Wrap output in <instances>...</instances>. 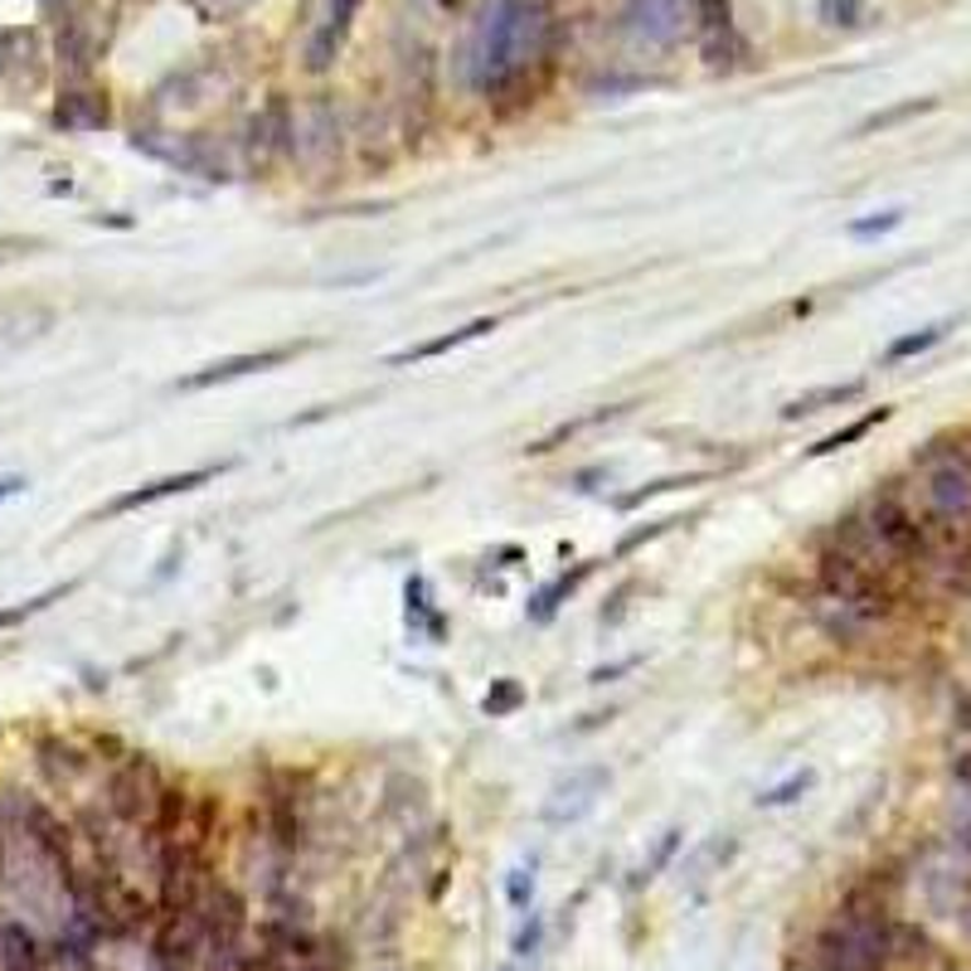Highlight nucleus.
<instances>
[{
    "instance_id": "nucleus-1",
    "label": "nucleus",
    "mask_w": 971,
    "mask_h": 971,
    "mask_svg": "<svg viewBox=\"0 0 971 971\" xmlns=\"http://www.w3.org/2000/svg\"><path fill=\"white\" fill-rule=\"evenodd\" d=\"M559 15L545 0H495L471 49V83L491 107L521 112L535 103V73L555 69Z\"/></svg>"
},
{
    "instance_id": "nucleus-2",
    "label": "nucleus",
    "mask_w": 971,
    "mask_h": 971,
    "mask_svg": "<svg viewBox=\"0 0 971 971\" xmlns=\"http://www.w3.org/2000/svg\"><path fill=\"white\" fill-rule=\"evenodd\" d=\"M909 495L937 539L971 525V452L962 437H928L909 461Z\"/></svg>"
},
{
    "instance_id": "nucleus-3",
    "label": "nucleus",
    "mask_w": 971,
    "mask_h": 971,
    "mask_svg": "<svg viewBox=\"0 0 971 971\" xmlns=\"http://www.w3.org/2000/svg\"><path fill=\"white\" fill-rule=\"evenodd\" d=\"M311 773L292 763H258V807L263 831L282 855L307 850L311 841Z\"/></svg>"
},
{
    "instance_id": "nucleus-4",
    "label": "nucleus",
    "mask_w": 971,
    "mask_h": 971,
    "mask_svg": "<svg viewBox=\"0 0 971 971\" xmlns=\"http://www.w3.org/2000/svg\"><path fill=\"white\" fill-rule=\"evenodd\" d=\"M165 767L141 749H127L117 763H107L103 777V807L122 821L127 831H151L156 807H161V787H165Z\"/></svg>"
},
{
    "instance_id": "nucleus-5",
    "label": "nucleus",
    "mask_w": 971,
    "mask_h": 971,
    "mask_svg": "<svg viewBox=\"0 0 971 971\" xmlns=\"http://www.w3.org/2000/svg\"><path fill=\"white\" fill-rule=\"evenodd\" d=\"M321 341H282V345H263V350H239V355H224V359H209V365L190 369V375L175 379L180 393H205V389H219V384H239L248 375H267V369H282L292 365L297 355H307Z\"/></svg>"
},
{
    "instance_id": "nucleus-6",
    "label": "nucleus",
    "mask_w": 971,
    "mask_h": 971,
    "mask_svg": "<svg viewBox=\"0 0 971 971\" xmlns=\"http://www.w3.org/2000/svg\"><path fill=\"white\" fill-rule=\"evenodd\" d=\"M233 461H205V467H190V471H171V477H156V481H141L132 491H117L112 501L98 511V521H117V515H132V511H146L156 501H171V495H185V491H199V486L219 481Z\"/></svg>"
},
{
    "instance_id": "nucleus-7",
    "label": "nucleus",
    "mask_w": 971,
    "mask_h": 971,
    "mask_svg": "<svg viewBox=\"0 0 971 971\" xmlns=\"http://www.w3.org/2000/svg\"><path fill=\"white\" fill-rule=\"evenodd\" d=\"M248 146H253V161H287L297 156V112H292L287 93H273L263 103L253 122H248Z\"/></svg>"
},
{
    "instance_id": "nucleus-8",
    "label": "nucleus",
    "mask_w": 971,
    "mask_h": 971,
    "mask_svg": "<svg viewBox=\"0 0 971 971\" xmlns=\"http://www.w3.org/2000/svg\"><path fill=\"white\" fill-rule=\"evenodd\" d=\"M622 25H627V35H637L641 44L665 49V44L681 39L685 10L675 5V0H622Z\"/></svg>"
},
{
    "instance_id": "nucleus-9",
    "label": "nucleus",
    "mask_w": 971,
    "mask_h": 971,
    "mask_svg": "<svg viewBox=\"0 0 971 971\" xmlns=\"http://www.w3.org/2000/svg\"><path fill=\"white\" fill-rule=\"evenodd\" d=\"M359 15V0H325V20L316 25V35L307 39V69L311 73H331L335 59H341L350 25Z\"/></svg>"
},
{
    "instance_id": "nucleus-10",
    "label": "nucleus",
    "mask_w": 971,
    "mask_h": 971,
    "mask_svg": "<svg viewBox=\"0 0 971 971\" xmlns=\"http://www.w3.org/2000/svg\"><path fill=\"white\" fill-rule=\"evenodd\" d=\"M597 563H607V559H583V563H573V569H563L559 579H549L545 589H535V597L525 603V617L535 627H549L555 617L569 607V597H579V589L597 573Z\"/></svg>"
},
{
    "instance_id": "nucleus-11",
    "label": "nucleus",
    "mask_w": 971,
    "mask_h": 971,
    "mask_svg": "<svg viewBox=\"0 0 971 971\" xmlns=\"http://www.w3.org/2000/svg\"><path fill=\"white\" fill-rule=\"evenodd\" d=\"M603 787H607V767H583V773H573L569 782H559V787H555V801L545 807V821L563 826V821L589 816Z\"/></svg>"
},
{
    "instance_id": "nucleus-12",
    "label": "nucleus",
    "mask_w": 971,
    "mask_h": 971,
    "mask_svg": "<svg viewBox=\"0 0 971 971\" xmlns=\"http://www.w3.org/2000/svg\"><path fill=\"white\" fill-rule=\"evenodd\" d=\"M495 325H501L495 316H477V321L457 325V331H443V335H433V341H418V345H409V350H399V355H389V369L443 359V355H452V350H461V345H471V341H486V335H491Z\"/></svg>"
},
{
    "instance_id": "nucleus-13",
    "label": "nucleus",
    "mask_w": 971,
    "mask_h": 971,
    "mask_svg": "<svg viewBox=\"0 0 971 971\" xmlns=\"http://www.w3.org/2000/svg\"><path fill=\"white\" fill-rule=\"evenodd\" d=\"M35 753H39L44 777H49L54 787H73L78 777H83L88 767L98 763V758H93V749H83V743L64 739V733H44V739L35 743Z\"/></svg>"
},
{
    "instance_id": "nucleus-14",
    "label": "nucleus",
    "mask_w": 971,
    "mask_h": 971,
    "mask_svg": "<svg viewBox=\"0 0 971 971\" xmlns=\"http://www.w3.org/2000/svg\"><path fill=\"white\" fill-rule=\"evenodd\" d=\"M107 122H112V107H107V93H98V88H69L54 103V127L59 132H103Z\"/></svg>"
},
{
    "instance_id": "nucleus-15",
    "label": "nucleus",
    "mask_w": 971,
    "mask_h": 971,
    "mask_svg": "<svg viewBox=\"0 0 971 971\" xmlns=\"http://www.w3.org/2000/svg\"><path fill=\"white\" fill-rule=\"evenodd\" d=\"M631 409V403H603V409L593 413H579V418H563V423H555L549 433H539L535 443H525V457H549V452H559L563 443H573V437H583L589 427L597 423H613V418H622Z\"/></svg>"
},
{
    "instance_id": "nucleus-16",
    "label": "nucleus",
    "mask_w": 971,
    "mask_h": 971,
    "mask_svg": "<svg viewBox=\"0 0 971 971\" xmlns=\"http://www.w3.org/2000/svg\"><path fill=\"white\" fill-rule=\"evenodd\" d=\"M403 617H409L413 637H427V641L447 637V613H437L433 589H427L423 573H409V583H403Z\"/></svg>"
},
{
    "instance_id": "nucleus-17",
    "label": "nucleus",
    "mask_w": 971,
    "mask_h": 971,
    "mask_svg": "<svg viewBox=\"0 0 971 971\" xmlns=\"http://www.w3.org/2000/svg\"><path fill=\"white\" fill-rule=\"evenodd\" d=\"M715 477H719V471H671V477H651V481H641L637 491L613 495V511H617V515H631V511H641L647 501H656V495L690 491V486H705V481H715Z\"/></svg>"
},
{
    "instance_id": "nucleus-18",
    "label": "nucleus",
    "mask_w": 971,
    "mask_h": 971,
    "mask_svg": "<svg viewBox=\"0 0 971 971\" xmlns=\"http://www.w3.org/2000/svg\"><path fill=\"white\" fill-rule=\"evenodd\" d=\"M865 393V379H845V384H821V389H807L797 393L792 403L782 409L787 423H797V418H811V413H826V409H841V403H855Z\"/></svg>"
},
{
    "instance_id": "nucleus-19",
    "label": "nucleus",
    "mask_w": 971,
    "mask_h": 971,
    "mask_svg": "<svg viewBox=\"0 0 971 971\" xmlns=\"http://www.w3.org/2000/svg\"><path fill=\"white\" fill-rule=\"evenodd\" d=\"M889 418H894V409H889V403H879V409H869V413H860V418H850V423H845V427H835V433H826V437H821V443H811V447H807V457H811V461H816V457H835V452H841V447H855V443H860V437L875 433L879 423H889Z\"/></svg>"
},
{
    "instance_id": "nucleus-20",
    "label": "nucleus",
    "mask_w": 971,
    "mask_h": 971,
    "mask_svg": "<svg viewBox=\"0 0 971 971\" xmlns=\"http://www.w3.org/2000/svg\"><path fill=\"white\" fill-rule=\"evenodd\" d=\"M695 521H705V505H699V511H690V515H665V521H647V525L627 529V535L613 545V559H631V555H637V549L656 545V539L675 535V529H681V525H695Z\"/></svg>"
},
{
    "instance_id": "nucleus-21",
    "label": "nucleus",
    "mask_w": 971,
    "mask_h": 971,
    "mask_svg": "<svg viewBox=\"0 0 971 971\" xmlns=\"http://www.w3.org/2000/svg\"><path fill=\"white\" fill-rule=\"evenodd\" d=\"M93 54H98V44L88 39L83 20H64L59 25V69H69V78H88Z\"/></svg>"
},
{
    "instance_id": "nucleus-22",
    "label": "nucleus",
    "mask_w": 971,
    "mask_h": 971,
    "mask_svg": "<svg viewBox=\"0 0 971 971\" xmlns=\"http://www.w3.org/2000/svg\"><path fill=\"white\" fill-rule=\"evenodd\" d=\"M952 325H957V321H933V325H918V331L899 335V341L884 350V359H889V365H903V359H918V355H928L933 345H943L947 335H952Z\"/></svg>"
},
{
    "instance_id": "nucleus-23",
    "label": "nucleus",
    "mask_w": 971,
    "mask_h": 971,
    "mask_svg": "<svg viewBox=\"0 0 971 971\" xmlns=\"http://www.w3.org/2000/svg\"><path fill=\"white\" fill-rule=\"evenodd\" d=\"M933 107H937V98H909V103H894V107H884V112H869V117L850 132V137H875V132L903 127V122L923 117V112H933Z\"/></svg>"
},
{
    "instance_id": "nucleus-24",
    "label": "nucleus",
    "mask_w": 971,
    "mask_h": 971,
    "mask_svg": "<svg viewBox=\"0 0 971 971\" xmlns=\"http://www.w3.org/2000/svg\"><path fill=\"white\" fill-rule=\"evenodd\" d=\"M78 589V579H64V583H54V589H44V593H35V597H25V603H15V607H0V631H10V627H20V622H30V617H39L44 607H54V603H64Z\"/></svg>"
},
{
    "instance_id": "nucleus-25",
    "label": "nucleus",
    "mask_w": 971,
    "mask_h": 971,
    "mask_svg": "<svg viewBox=\"0 0 971 971\" xmlns=\"http://www.w3.org/2000/svg\"><path fill=\"white\" fill-rule=\"evenodd\" d=\"M525 685L515 681V675H501V681H491V690L481 695V715L486 719H511V715H521L525 709Z\"/></svg>"
},
{
    "instance_id": "nucleus-26",
    "label": "nucleus",
    "mask_w": 971,
    "mask_h": 971,
    "mask_svg": "<svg viewBox=\"0 0 971 971\" xmlns=\"http://www.w3.org/2000/svg\"><path fill=\"white\" fill-rule=\"evenodd\" d=\"M811 782H816V773H811V767H801V773L782 777L777 787H767V792L758 797V807H792L801 792H811Z\"/></svg>"
},
{
    "instance_id": "nucleus-27",
    "label": "nucleus",
    "mask_w": 971,
    "mask_h": 971,
    "mask_svg": "<svg viewBox=\"0 0 971 971\" xmlns=\"http://www.w3.org/2000/svg\"><path fill=\"white\" fill-rule=\"evenodd\" d=\"M899 224H903V209H879V214H869V219H850L845 233H850V239H884Z\"/></svg>"
},
{
    "instance_id": "nucleus-28",
    "label": "nucleus",
    "mask_w": 971,
    "mask_h": 971,
    "mask_svg": "<svg viewBox=\"0 0 971 971\" xmlns=\"http://www.w3.org/2000/svg\"><path fill=\"white\" fill-rule=\"evenodd\" d=\"M185 5L195 10L205 25H224V20H239L243 10L253 5V0H185Z\"/></svg>"
},
{
    "instance_id": "nucleus-29",
    "label": "nucleus",
    "mask_w": 971,
    "mask_h": 971,
    "mask_svg": "<svg viewBox=\"0 0 971 971\" xmlns=\"http://www.w3.org/2000/svg\"><path fill=\"white\" fill-rule=\"evenodd\" d=\"M535 860L529 865H515L511 869V879H505V899H511V909H529V903H535Z\"/></svg>"
},
{
    "instance_id": "nucleus-30",
    "label": "nucleus",
    "mask_w": 971,
    "mask_h": 971,
    "mask_svg": "<svg viewBox=\"0 0 971 971\" xmlns=\"http://www.w3.org/2000/svg\"><path fill=\"white\" fill-rule=\"evenodd\" d=\"M539 943H545V918H539V913H529V923H525L521 933H515V947H511V952L525 962V957L539 952Z\"/></svg>"
},
{
    "instance_id": "nucleus-31",
    "label": "nucleus",
    "mask_w": 971,
    "mask_h": 971,
    "mask_svg": "<svg viewBox=\"0 0 971 971\" xmlns=\"http://www.w3.org/2000/svg\"><path fill=\"white\" fill-rule=\"evenodd\" d=\"M681 841H685V835H681V831H665V841L656 845V855H651V865H647V869H641V875H647V879H656V875H661V869H665V865H671V855H675V850H681Z\"/></svg>"
},
{
    "instance_id": "nucleus-32",
    "label": "nucleus",
    "mask_w": 971,
    "mask_h": 971,
    "mask_svg": "<svg viewBox=\"0 0 971 971\" xmlns=\"http://www.w3.org/2000/svg\"><path fill=\"white\" fill-rule=\"evenodd\" d=\"M641 665V656H622V661H613V665H597V671L589 675V685H613V681H622V675H631Z\"/></svg>"
},
{
    "instance_id": "nucleus-33",
    "label": "nucleus",
    "mask_w": 971,
    "mask_h": 971,
    "mask_svg": "<svg viewBox=\"0 0 971 971\" xmlns=\"http://www.w3.org/2000/svg\"><path fill=\"white\" fill-rule=\"evenodd\" d=\"M631 589H637V583H622V589H617L613 597H607V607H603V627H617V622H622V613H627V597H631Z\"/></svg>"
},
{
    "instance_id": "nucleus-34",
    "label": "nucleus",
    "mask_w": 971,
    "mask_h": 971,
    "mask_svg": "<svg viewBox=\"0 0 971 971\" xmlns=\"http://www.w3.org/2000/svg\"><path fill=\"white\" fill-rule=\"evenodd\" d=\"M826 20L831 25H855L860 20V0H826Z\"/></svg>"
},
{
    "instance_id": "nucleus-35",
    "label": "nucleus",
    "mask_w": 971,
    "mask_h": 971,
    "mask_svg": "<svg viewBox=\"0 0 971 971\" xmlns=\"http://www.w3.org/2000/svg\"><path fill=\"white\" fill-rule=\"evenodd\" d=\"M25 486H30L25 477H0V505L15 501V495H25Z\"/></svg>"
},
{
    "instance_id": "nucleus-36",
    "label": "nucleus",
    "mask_w": 971,
    "mask_h": 971,
    "mask_svg": "<svg viewBox=\"0 0 971 971\" xmlns=\"http://www.w3.org/2000/svg\"><path fill=\"white\" fill-rule=\"evenodd\" d=\"M607 477H613L607 467H589V471H579V477H573V491H589V481H607Z\"/></svg>"
},
{
    "instance_id": "nucleus-37",
    "label": "nucleus",
    "mask_w": 971,
    "mask_h": 971,
    "mask_svg": "<svg viewBox=\"0 0 971 971\" xmlns=\"http://www.w3.org/2000/svg\"><path fill=\"white\" fill-rule=\"evenodd\" d=\"M98 224H107V229H137L132 214H98Z\"/></svg>"
}]
</instances>
